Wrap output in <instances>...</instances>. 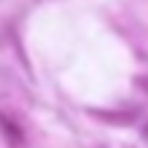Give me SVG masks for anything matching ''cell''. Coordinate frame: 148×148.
I'll use <instances>...</instances> for the list:
<instances>
[{"mask_svg": "<svg viewBox=\"0 0 148 148\" xmlns=\"http://www.w3.org/2000/svg\"><path fill=\"white\" fill-rule=\"evenodd\" d=\"M0 122H3V131L15 139V142H23V134H21V128L15 125V122H9V116H0Z\"/></svg>", "mask_w": 148, "mask_h": 148, "instance_id": "1", "label": "cell"}]
</instances>
